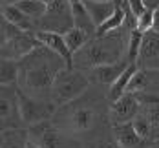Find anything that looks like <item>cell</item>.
I'll return each mask as SVG.
<instances>
[{"label": "cell", "mask_w": 159, "mask_h": 148, "mask_svg": "<svg viewBox=\"0 0 159 148\" xmlns=\"http://www.w3.org/2000/svg\"><path fill=\"white\" fill-rule=\"evenodd\" d=\"M39 44L35 33L24 31L18 26L2 18V57L20 61Z\"/></svg>", "instance_id": "5b68a950"}, {"label": "cell", "mask_w": 159, "mask_h": 148, "mask_svg": "<svg viewBox=\"0 0 159 148\" xmlns=\"http://www.w3.org/2000/svg\"><path fill=\"white\" fill-rule=\"evenodd\" d=\"M18 88L33 97L51 99V88L57 73L68 68L66 61L55 51L39 42L33 51H30L20 61Z\"/></svg>", "instance_id": "6da1fadb"}, {"label": "cell", "mask_w": 159, "mask_h": 148, "mask_svg": "<svg viewBox=\"0 0 159 148\" xmlns=\"http://www.w3.org/2000/svg\"><path fill=\"white\" fill-rule=\"evenodd\" d=\"M97 2H111V0H97Z\"/></svg>", "instance_id": "836d02e7"}, {"label": "cell", "mask_w": 159, "mask_h": 148, "mask_svg": "<svg viewBox=\"0 0 159 148\" xmlns=\"http://www.w3.org/2000/svg\"><path fill=\"white\" fill-rule=\"evenodd\" d=\"M128 4H130L132 11H134L137 16H139V15L144 11V9H146V4H144V0H128Z\"/></svg>", "instance_id": "83f0119b"}, {"label": "cell", "mask_w": 159, "mask_h": 148, "mask_svg": "<svg viewBox=\"0 0 159 148\" xmlns=\"http://www.w3.org/2000/svg\"><path fill=\"white\" fill-rule=\"evenodd\" d=\"M28 139H30L28 128L2 130V146L0 148H26Z\"/></svg>", "instance_id": "d6986e66"}, {"label": "cell", "mask_w": 159, "mask_h": 148, "mask_svg": "<svg viewBox=\"0 0 159 148\" xmlns=\"http://www.w3.org/2000/svg\"><path fill=\"white\" fill-rule=\"evenodd\" d=\"M154 28V9L146 7L141 15L137 16V29L139 31H150Z\"/></svg>", "instance_id": "484cf974"}, {"label": "cell", "mask_w": 159, "mask_h": 148, "mask_svg": "<svg viewBox=\"0 0 159 148\" xmlns=\"http://www.w3.org/2000/svg\"><path fill=\"white\" fill-rule=\"evenodd\" d=\"M130 31L132 29L123 31L121 28L102 37H92L77 53H73V68L84 71L93 70L101 64H110L126 59Z\"/></svg>", "instance_id": "7a4b0ae2"}, {"label": "cell", "mask_w": 159, "mask_h": 148, "mask_svg": "<svg viewBox=\"0 0 159 148\" xmlns=\"http://www.w3.org/2000/svg\"><path fill=\"white\" fill-rule=\"evenodd\" d=\"M141 112V101L137 97V93L126 92L125 95L110 102V110H108V119H110L111 126L113 124H121L134 121V117Z\"/></svg>", "instance_id": "30bf717a"}, {"label": "cell", "mask_w": 159, "mask_h": 148, "mask_svg": "<svg viewBox=\"0 0 159 148\" xmlns=\"http://www.w3.org/2000/svg\"><path fill=\"white\" fill-rule=\"evenodd\" d=\"M20 0H2V6H6V4H18Z\"/></svg>", "instance_id": "1f68e13d"}, {"label": "cell", "mask_w": 159, "mask_h": 148, "mask_svg": "<svg viewBox=\"0 0 159 148\" xmlns=\"http://www.w3.org/2000/svg\"><path fill=\"white\" fill-rule=\"evenodd\" d=\"M18 75H20V62L15 59H4L0 62V86L7 84H18Z\"/></svg>", "instance_id": "ffe728a7"}, {"label": "cell", "mask_w": 159, "mask_h": 148, "mask_svg": "<svg viewBox=\"0 0 159 148\" xmlns=\"http://www.w3.org/2000/svg\"><path fill=\"white\" fill-rule=\"evenodd\" d=\"M146 148H159V139H157V141H154L152 145H148Z\"/></svg>", "instance_id": "d6a6232c"}, {"label": "cell", "mask_w": 159, "mask_h": 148, "mask_svg": "<svg viewBox=\"0 0 159 148\" xmlns=\"http://www.w3.org/2000/svg\"><path fill=\"white\" fill-rule=\"evenodd\" d=\"M111 135L117 141V145L121 148H144L143 145L146 143V139H143L132 121L128 123H121V124H113L111 126Z\"/></svg>", "instance_id": "5bb4252c"}, {"label": "cell", "mask_w": 159, "mask_h": 148, "mask_svg": "<svg viewBox=\"0 0 159 148\" xmlns=\"http://www.w3.org/2000/svg\"><path fill=\"white\" fill-rule=\"evenodd\" d=\"M93 148H121V146L117 145V141H115L113 135H111V137H106V139H99Z\"/></svg>", "instance_id": "4316f807"}, {"label": "cell", "mask_w": 159, "mask_h": 148, "mask_svg": "<svg viewBox=\"0 0 159 148\" xmlns=\"http://www.w3.org/2000/svg\"><path fill=\"white\" fill-rule=\"evenodd\" d=\"M132 64L128 59H121L117 62H110V64H101L90 70V81H93L95 84H102V86H108L110 88L113 82L117 81L123 71L126 70L128 66Z\"/></svg>", "instance_id": "7c38bea8"}, {"label": "cell", "mask_w": 159, "mask_h": 148, "mask_svg": "<svg viewBox=\"0 0 159 148\" xmlns=\"http://www.w3.org/2000/svg\"><path fill=\"white\" fill-rule=\"evenodd\" d=\"M16 6L30 18L39 22L42 18V15L46 13V9H48V0H20Z\"/></svg>", "instance_id": "7402d4cb"}, {"label": "cell", "mask_w": 159, "mask_h": 148, "mask_svg": "<svg viewBox=\"0 0 159 148\" xmlns=\"http://www.w3.org/2000/svg\"><path fill=\"white\" fill-rule=\"evenodd\" d=\"M152 29H156L159 33V6L154 9V28Z\"/></svg>", "instance_id": "f1b7e54d"}, {"label": "cell", "mask_w": 159, "mask_h": 148, "mask_svg": "<svg viewBox=\"0 0 159 148\" xmlns=\"http://www.w3.org/2000/svg\"><path fill=\"white\" fill-rule=\"evenodd\" d=\"M16 102H18V112H20L22 123L26 128L31 124H37V123L53 119V115L59 110V106L51 99L33 97L20 88L16 90Z\"/></svg>", "instance_id": "52a82bcc"}, {"label": "cell", "mask_w": 159, "mask_h": 148, "mask_svg": "<svg viewBox=\"0 0 159 148\" xmlns=\"http://www.w3.org/2000/svg\"><path fill=\"white\" fill-rule=\"evenodd\" d=\"M35 37H37V40L42 42L46 48H49L51 51H55L57 55H61L64 61H66L68 68H73V53H71L70 48H68V44H66V40H64L62 33L42 31V29H39V31L35 33Z\"/></svg>", "instance_id": "4fadbf2b"}, {"label": "cell", "mask_w": 159, "mask_h": 148, "mask_svg": "<svg viewBox=\"0 0 159 148\" xmlns=\"http://www.w3.org/2000/svg\"><path fill=\"white\" fill-rule=\"evenodd\" d=\"M132 123H134V126H135L137 133H139L143 139H146V141L152 139V123H150V117L146 115L144 110H141L139 114L135 115Z\"/></svg>", "instance_id": "cb8c5ba5"}, {"label": "cell", "mask_w": 159, "mask_h": 148, "mask_svg": "<svg viewBox=\"0 0 159 148\" xmlns=\"http://www.w3.org/2000/svg\"><path fill=\"white\" fill-rule=\"evenodd\" d=\"M64 40H66V44H68V48H70L71 53H77V51L90 40V37H88L84 31H80L79 28L73 26L70 31L64 33Z\"/></svg>", "instance_id": "603a6c76"}, {"label": "cell", "mask_w": 159, "mask_h": 148, "mask_svg": "<svg viewBox=\"0 0 159 148\" xmlns=\"http://www.w3.org/2000/svg\"><path fill=\"white\" fill-rule=\"evenodd\" d=\"M137 70H139V66L135 64V62H132V64L123 71V75H121V77H119V79L113 82L110 88H108L106 97H108L110 102L117 101L121 95H125V93L128 92V86H130V82H132V79H134V75L137 73Z\"/></svg>", "instance_id": "e0dca14e"}, {"label": "cell", "mask_w": 159, "mask_h": 148, "mask_svg": "<svg viewBox=\"0 0 159 148\" xmlns=\"http://www.w3.org/2000/svg\"><path fill=\"white\" fill-rule=\"evenodd\" d=\"M2 18H6L7 22L18 26V28L24 29V31H30V33L39 31L37 22H35L33 18H30L16 4H6V6H2Z\"/></svg>", "instance_id": "9a60e30c"}, {"label": "cell", "mask_w": 159, "mask_h": 148, "mask_svg": "<svg viewBox=\"0 0 159 148\" xmlns=\"http://www.w3.org/2000/svg\"><path fill=\"white\" fill-rule=\"evenodd\" d=\"M141 40H143V31H139V29H132L130 31V37H128V51H126V59L130 62H137L139 49H141Z\"/></svg>", "instance_id": "d4e9b609"}, {"label": "cell", "mask_w": 159, "mask_h": 148, "mask_svg": "<svg viewBox=\"0 0 159 148\" xmlns=\"http://www.w3.org/2000/svg\"><path fill=\"white\" fill-rule=\"evenodd\" d=\"M2 95H0V123L2 130L9 128H26L22 123V117L18 112V102H16V90L18 84H7L0 86Z\"/></svg>", "instance_id": "9c48e42d"}, {"label": "cell", "mask_w": 159, "mask_h": 148, "mask_svg": "<svg viewBox=\"0 0 159 148\" xmlns=\"http://www.w3.org/2000/svg\"><path fill=\"white\" fill-rule=\"evenodd\" d=\"M90 75L77 68H64L57 73L53 88H51V101L57 106H64L75 99L82 97L90 90Z\"/></svg>", "instance_id": "277c9868"}, {"label": "cell", "mask_w": 159, "mask_h": 148, "mask_svg": "<svg viewBox=\"0 0 159 148\" xmlns=\"http://www.w3.org/2000/svg\"><path fill=\"white\" fill-rule=\"evenodd\" d=\"M139 70H159V33L156 29L143 33L137 62Z\"/></svg>", "instance_id": "8fae6325"}, {"label": "cell", "mask_w": 159, "mask_h": 148, "mask_svg": "<svg viewBox=\"0 0 159 148\" xmlns=\"http://www.w3.org/2000/svg\"><path fill=\"white\" fill-rule=\"evenodd\" d=\"M26 148H42L39 143H35V141H31V139H28V143H26Z\"/></svg>", "instance_id": "4dcf8cb0"}, {"label": "cell", "mask_w": 159, "mask_h": 148, "mask_svg": "<svg viewBox=\"0 0 159 148\" xmlns=\"http://www.w3.org/2000/svg\"><path fill=\"white\" fill-rule=\"evenodd\" d=\"M42 31L66 33L73 28V11L70 0H48V9L37 22Z\"/></svg>", "instance_id": "ba28073f"}, {"label": "cell", "mask_w": 159, "mask_h": 148, "mask_svg": "<svg viewBox=\"0 0 159 148\" xmlns=\"http://www.w3.org/2000/svg\"><path fill=\"white\" fill-rule=\"evenodd\" d=\"M125 22H126V13H125V9H123V7H117V9L113 11V15H111L110 18H106V20L97 28L95 37H102V35H108V33L115 31V29H121V28L125 26Z\"/></svg>", "instance_id": "44dd1931"}, {"label": "cell", "mask_w": 159, "mask_h": 148, "mask_svg": "<svg viewBox=\"0 0 159 148\" xmlns=\"http://www.w3.org/2000/svg\"><path fill=\"white\" fill-rule=\"evenodd\" d=\"M82 4H84V7L88 9V13L92 15L93 18V22L97 24V28L106 20V18H110L113 15V11L117 9V6L113 4V0L111 2H97V0H82Z\"/></svg>", "instance_id": "ac0fdd59"}, {"label": "cell", "mask_w": 159, "mask_h": 148, "mask_svg": "<svg viewBox=\"0 0 159 148\" xmlns=\"http://www.w3.org/2000/svg\"><path fill=\"white\" fill-rule=\"evenodd\" d=\"M71 11H73V26H75V28H79L80 31H84L90 38H92V37H95L97 24L93 22L92 15L88 13V9L84 7L82 0L75 2V4H71Z\"/></svg>", "instance_id": "2e32d148"}, {"label": "cell", "mask_w": 159, "mask_h": 148, "mask_svg": "<svg viewBox=\"0 0 159 148\" xmlns=\"http://www.w3.org/2000/svg\"><path fill=\"white\" fill-rule=\"evenodd\" d=\"M144 4H146V7H152V9H156L159 6V0H144Z\"/></svg>", "instance_id": "f546056e"}, {"label": "cell", "mask_w": 159, "mask_h": 148, "mask_svg": "<svg viewBox=\"0 0 159 148\" xmlns=\"http://www.w3.org/2000/svg\"><path fill=\"white\" fill-rule=\"evenodd\" d=\"M28 135L42 148H82V145L75 139V135L59 128L53 123V119L28 126Z\"/></svg>", "instance_id": "8992f818"}, {"label": "cell", "mask_w": 159, "mask_h": 148, "mask_svg": "<svg viewBox=\"0 0 159 148\" xmlns=\"http://www.w3.org/2000/svg\"><path fill=\"white\" fill-rule=\"evenodd\" d=\"M86 93L64 106H59L57 114L53 115V123L59 128L66 130L68 133L79 135L92 132L97 126V108L93 104V99H86Z\"/></svg>", "instance_id": "3957f363"}]
</instances>
